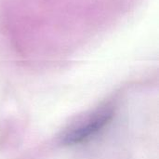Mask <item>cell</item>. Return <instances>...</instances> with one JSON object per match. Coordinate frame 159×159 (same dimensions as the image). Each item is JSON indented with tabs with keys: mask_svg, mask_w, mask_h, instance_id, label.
I'll use <instances>...</instances> for the list:
<instances>
[{
	"mask_svg": "<svg viewBox=\"0 0 159 159\" xmlns=\"http://www.w3.org/2000/svg\"><path fill=\"white\" fill-rule=\"evenodd\" d=\"M113 115L114 110L110 105L101 106L84 115L64 130L61 142L64 144L73 145L89 139L109 123Z\"/></svg>",
	"mask_w": 159,
	"mask_h": 159,
	"instance_id": "6da1fadb",
	"label": "cell"
}]
</instances>
